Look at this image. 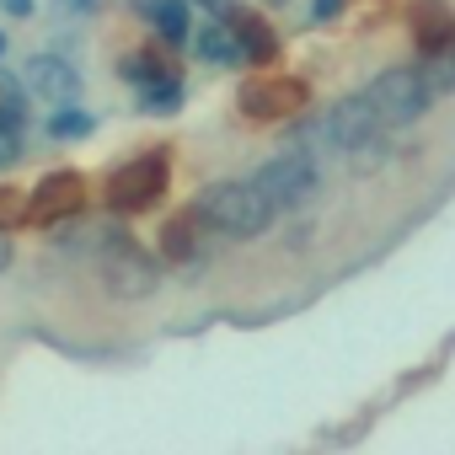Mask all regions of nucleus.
I'll return each mask as SVG.
<instances>
[{
  "instance_id": "aec40b11",
  "label": "nucleus",
  "mask_w": 455,
  "mask_h": 455,
  "mask_svg": "<svg viewBox=\"0 0 455 455\" xmlns=\"http://www.w3.org/2000/svg\"><path fill=\"white\" fill-rule=\"evenodd\" d=\"M17 225H28V193L0 182V231H17Z\"/></svg>"
},
{
  "instance_id": "f8f14e48",
  "label": "nucleus",
  "mask_w": 455,
  "mask_h": 455,
  "mask_svg": "<svg viewBox=\"0 0 455 455\" xmlns=\"http://www.w3.org/2000/svg\"><path fill=\"white\" fill-rule=\"evenodd\" d=\"M412 38L423 54L455 44V12L444 6V0H412Z\"/></svg>"
},
{
  "instance_id": "f257e3e1",
  "label": "nucleus",
  "mask_w": 455,
  "mask_h": 455,
  "mask_svg": "<svg viewBox=\"0 0 455 455\" xmlns=\"http://www.w3.org/2000/svg\"><path fill=\"white\" fill-rule=\"evenodd\" d=\"M198 209H204V220L214 225L220 236H231V242H252V236H263L268 225H274V198L258 188V182H242V177H225V182H214V188H204L198 193Z\"/></svg>"
},
{
  "instance_id": "f3484780",
  "label": "nucleus",
  "mask_w": 455,
  "mask_h": 455,
  "mask_svg": "<svg viewBox=\"0 0 455 455\" xmlns=\"http://www.w3.org/2000/svg\"><path fill=\"white\" fill-rule=\"evenodd\" d=\"M423 81H428V92L434 97H455V44H444V49H434V54H423Z\"/></svg>"
},
{
  "instance_id": "20e7f679",
  "label": "nucleus",
  "mask_w": 455,
  "mask_h": 455,
  "mask_svg": "<svg viewBox=\"0 0 455 455\" xmlns=\"http://www.w3.org/2000/svg\"><path fill=\"white\" fill-rule=\"evenodd\" d=\"M268 198H274V209H306L316 193H322V161L311 156V150H279L274 161H263L258 166V177H252Z\"/></svg>"
},
{
  "instance_id": "2eb2a0df",
  "label": "nucleus",
  "mask_w": 455,
  "mask_h": 455,
  "mask_svg": "<svg viewBox=\"0 0 455 455\" xmlns=\"http://www.w3.org/2000/svg\"><path fill=\"white\" fill-rule=\"evenodd\" d=\"M150 28L161 33V44H188V0H150Z\"/></svg>"
},
{
  "instance_id": "0eeeda50",
  "label": "nucleus",
  "mask_w": 455,
  "mask_h": 455,
  "mask_svg": "<svg viewBox=\"0 0 455 455\" xmlns=\"http://www.w3.org/2000/svg\"><path fill=\"white\" fill-rule=\"evenodd\" d=\"M81 209H86V177L81 172H49L28 193V220L33 225H60V220H70Z\"/></svg>"
},
{
  "instance_id": "412c9836",
  "label": "nucleus",
  "mask_w": 455,
  "mask_h": 455,
  "mask_svg": "<svg viewBox=\"0 0 455 455\" xmlns=\"http://www.w3.org/2000/svg\"><path fill=\"white\" fill-rule=\"evenodd\" d=\"M0 102H28V81L12 76V70H0Z\"/></svg>"
},
{
  "instance_id": "4468645a",
  "label": "nucleus",
  "mask_w": 455,
  "mask_h": 455,
  "mask_svg": "<svg viewBox=\"0 0 455 455\" xmlns=\"http://www.w3.org/2000/svg\"><path fill=\"white\" fill-rule=\"evenodd\" d=\"M193 49H198V60H209V65H242V44H236L231 17H225V22H198Z\"/></svg>"
},
{
  "instance_id": "6ab92c4d",
  "label": "nucleus",
  "mask_w": 455,
  "mask_h": 455,
  "mask_svg": "<svg viewBox=\"0 0 455 455\" xmlns=\"http://www.w3.org/2000/svg\"><path fill=\"white\" fill-rule=\"evenodd\" d=\"M140 108H145V113H177V108H182V81L166 76V81L140 86Z\"/></svg>"
},
{
  "instance_id": "39448f33",
  "label": "nucleus",
  "mask_w": 455,
  "mask_h": 455,
  "mask_svg": "<svg viewBox=\"0 0 455 455\" xmlns=\"http://www.w3.org/2000/svg\"><path fill=\"white\" fill-rule=\"evenodd\" d=\"M364 92H370V102L380 108L386 129H391V124H418V118L428 113V102H434V92H428V81H423L418 65H386Z\"/></svg>"
},
{
  "instance_id": "6e6552de",
  "label": "nucleus",
  "mask_w": 455,
  "mask_h": 455,
  "mask_svg": "<svg viewBox=\"0 0 455 455\" xmlns=\"http://www.w3.org/2000/svg\"><path fill=\"white\" fill-rule=\"evenodd\" d=\"M327 124H332V150H359V145H370L375 134H386V118H380V108L370 102V92L338 97V102L327 108Z\"/></svg>"
},
{
  "instance_id": "dca6fc26",
  "label": "nucleus",
  "mask_w": 455,
  "mask_h": 455,
  "mask_svg": "<svg viewBox=\"0 0 455 455\" xmlns=\"http://www.w3.org/2000/svg\"><path fill=\"white\" fill-rule=\"evenodd\" d=\"M118 76H124L129 86H150V81H166V76H172V65H166L156 49H134V54H124V60H118Z\"/></svg>"
},
{
  "instance_id": "b1692460",
  "label": "nucleus",
  "mask_w": 455,
  "mask_h": 455,
  "mask_svg": "<svg viewBox=\"0 0 455 455\" xmlns=\"http://www.w3.org/2000/svg\"><path fill=\"white\" fill-rule=\"evenodd\" d=\"M12 268V242H6V231H0V274Z\"/></svg>"
},
{
  "instance_id": "4be33fe9",
  "label": "nucleus",
  "mask_w": 455,
  "mask_h": 455,
  "mask_svg": "<svg viewBox=\"0 0 455 455\" xmlns=\"http://www.w3.org/2000/svg\"><path fill=\"white\" fill-rule=\"evenodd\" d=\"M338 12H343V0H316V6H311V17H316V22H332Z\"/></svg>"
},
{
  "instance_id": "ddd939ff",
  "label": "nucleus",
  "mask_w": 455,
  "mask_h": 455,
  "mask_svg": "<svg viewBox=\"0 0 455 455\" xmlns=\"http://www.w3.org/2000/svg\"><path fill=\"white\" fill-rule=\"evenodd\" d=\"M225 17H231V28H236V44H242L247 65H274L279 60V38H274V28L258 12H225Z\"/></svg>"
},
{
  "instance_id": "1a4fd4ad",
  "label": "nucleus",
  "mask_w": 455,
  "mask_h": 455,
  "mask_svg": "<svg viewBox=\"0 0 455 455\" xmlns=\"http://www.w3.org/2000/svg\"><path fill=\"white\" fill-rule=\"evenodd\" d=\"M124 231L118 220H108V214H70V220H60L54 225V247L65 252V258H86V252H102L113 236Z\"/></svg>"
},
{
  "instance_id": "a878e982",
  "label": "nucleus",
  "mask_w": 455,
  "mask_h": 455,
  "mask_svg": "<svg viewBox=\"0 0 455 455\" xmlns=\"http://www.w3.org/2000/svg\"><path fill=\"white\" fill-rule=\"evenodd\" d=\"M263 6H290V0H263Z\"/></svg>"
},
{
  "instance_id": "9d476101",
  "label": "nucleus",
  "mask_w": 455,
  "mask_h": 455,
  "mask_svg": "<svg viewBox=\"0 0 455 455\" xmlns=\"http://www.w3.org/2000/svg\"><path fill=\"white\" fill-rule=\"evenodd\" d=\"M214 231V225L204 220V209L193 204V209H182V214H172L166 225H161V258L166 263H198L204 258V236Z\"/></svg>"
},
{
  "instance_id": "f03ea898",
  "label": "nucleus",
  "mask_w": 455,
  "mask_h": 455,
  "mask_svg": "<svg viewBox=\"0 0 455 455\" xmlns=\"http://www.w3.org/2000/svg\"><path fill=\"white\" fill-rule=\"evenodd\" d=\"M172 182V150H140L134 161H124L108 177V209L113 214H145L166 198Z\"/></svg>"
},
{
  "instance_id": "393cba45",
  "label": "nucleus",
  "mask_w": 455,
  "mask_h": 455,
  "mask_svg": "<svg viewBox=\"0 0 455 455\" xmlns=\"http://www.w3.org/2000/svg\"><path fill=\"white\" fill-rule=\"evenodd\" d=\"M65 12H86V6H97V0H60Z\"/></svg>"
},
{
  "instance_id": "9b49d317",
  "label": "nucleus",
  "mask_w": 455,
  "mask_h": 455,
  "mask_svg": "<svg viewBox=\"0 0 455 455\" xmlns=\"http://www.w3.org/2000/svg\"><path fill=\"white\" fill-rule=\"evenodd\" d=\"M22 81H28L33 97H49V102H76L81 97V70L70 60H60V54H33Z\"/></svg>"
},
{
  "instance_id": "5701e85b",
  "label": "nucleus",
  "mask_w": 455,
  "mask_h": 455,
  "mask_svg": "<svg viewBox=\"0 0 455 455\" xmlns=\"http://www.w3.org/2000/svg\"><path fill=\"white\" fill-rule=\"evenodd\" d=\"M6 6V17H33V0H0Z\"/></svg>"
},
{
  "instance_id": "7ed1b4c3",
  "label": "nucleus",
  "mask_w": 455,
  "mask_h": 455,
  "mask_svg": "<svg viewBox=\"0 0 455 455\" xmlns=\"http://www.w3.org/2000/svg\"><path fill=\"white\" fill-rule=\"evenodd\" d=\"M97 268H102V284H108L113 300H145V295L161 290V263H156L129 231H118V236L97 252Z\"/></svg>"
},
{
  "instance_id": "bb28decb",
  "label": "nucleus",
  "mask_w": 455,
  "mask_h": 455,
  "mask_svg": "<svg viewBox=\"0 0 455 455\" xmlns=\"http://www.w3.org/2000/svg\"><path fill=\"white\" fill-rule=\"evenodd\" d=\"M0 54H6V33H0Z\"/></svg>"
},
{
  "instance_id": "423d86ee",
  "label": "nucleus",
  "mask_w": 455,
  "mask_h": 455,
  "mask_svg": "<svg viewBox=\"0 0 455 455\" xmlns=\"http://www.w3.org/2000/svg\"><path fill=\"white\" fill-rule=\"evenodd\" d=\"M306 102H311V86L295 81V76H263V81L242 86V113L258 118V124L295 118V113H306Z\"/></svg>"
},
{
  "instance_id": "a211bd4d",
  "label": "nucleus",
  "mask_w": 455,
  "mask_h": 455,
  "mask_svg": "<svg viewBox=\"0 0 455 455\" xmlns=\"http://www.w3.org/2000/svg\"><path fill=\"white\" fill-rule=\"evenodd\" d=\"M92 124H97V118H92L81 102H60V113L49 118V134H54V140H86Z\"/></svg>"
}]
</instances>
